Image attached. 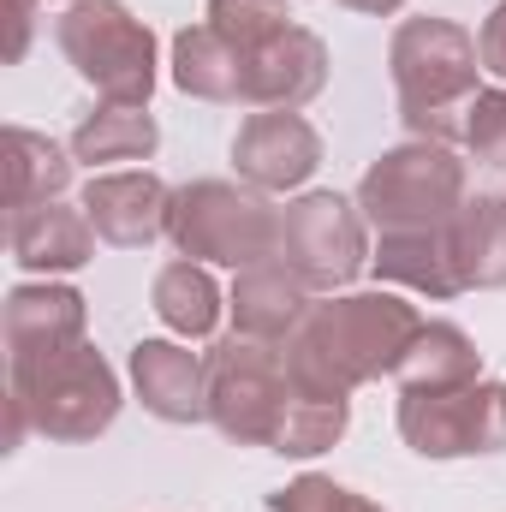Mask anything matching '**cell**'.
<instances>
[{
  "mask_svg": "<svg viewBox=\"0 0 506 512\" xmlns=\"http://www.w3.org/2000/svg\"><path fill=\"white\" fill-rule=\"evenodd\" d=\"M423 316L399 292H346L328 304H310L298 334L286 340V370L292 387L322 393V399H352V387L399 376Z\"/></svg>",
  "mask_w": 506,
  "mask_h": 512,
  "instance_id": "1",
  "label": "cell"
},
{
  "mask_svg": "<svg viewBox=\"0 0 506 512\" xmlns=\"http://www.w3.org/2000/svg\"><path fill=\"white\" fill-rule=\"evenodd\" d=\"M387 72H393V96H399V120L411 137H429V143H453L465 137L471 120V102L483 96L477 90V72H483V54H477V36L453 18H405L387 42Z\"/></svg>",
  "mask_w": 506,
  "mask_h": 512,
  "instance_id": "2",
  "label": "cell"
},
{
  "mask_svg": "<svg viewBox=\"0 0 506 512\" xmlns=\"http://www.w3.org/2000/svg\"><path fill=\"white\" fill-rule=\"evenodd\" d=\"M471 197L465 161L447 143L411 137L399 149H381L358 179V209L376 233H417V227H447Z\"/></svg>",
  "mask_w": 506,
  "mask_h": 512,
  "instance_id": "3",
  "label": "cell"
},
{
  "mask_svg": "<svg viewBox=\"0 0 506 512\" xmlns=\"http://www.w3.org/2000/svg\"><path fill=\"white\" fill-rule=\"evenodd\" d=\"M54 42L66 66L120 108H149L155 96V30L131 18L120 0H72L54 18Z\"/></svg>",
  "mask_w": 506,
  "mask_h": 512,
  "instance_id": "4",
  "label": "cell"
},
{
  "mask_svg": "<svg viewBox=\"0 0 506 512\" xmlns=\"http://www.w3.org/2000/svg\"><path fill=\"white\" fill-rule=\"evenodd\" d=\"M167 239L191 262H221V268H256L280 251V209L233 179H191L173 191Z\"/></svg>",
  "mask_w": 506,
  "mask_h": 512,
  "instance_id": "5",
  "label": "cell"
},
{
  "mask_svg": "<svg viewBox=\"0 0 506 512\" xmlns=\"http://www.w3.org/2000/svg\"><path fill=\"white\" fill-rule=\"evenodd\" d=\"M6 399H18L30 429L48 435V441H96L120 417V376L84 340V346H72L60 358L12 364L6 370Z\"/></svg>",
  "mask_w": 506,
  "mask_h": 512,
  "instance_id": "6",
  "label": "cell"
},
{
  "mask_svg": "<svg viewBox=\"0 0 506 512\" xmlns=\"http://www.w3.org/2000/svg\"><path fill=\"white\" fill-rule=\"evenodd\" d=\"M203 376H209V423L239 447H274V435L286 423V405H292L286 346L227 334V340L209 346Z\"/></svg>",
  "mask_w": 506,
  "mask_h": 512,
  "instance_id": "7",
  "label": "cell"
},
{
  "mask_svg": "<svg viewBox=\"0 0 506 512\" xmlns=\"http://www.w3.org/2000/svg\"><path fill=\"white\" fill-rule=\"evenodd\" d=\"M280 262L310 286V292H334L352 286L370 268V221L352 197L340 191H304L298 203L280 209Z\"/></svg>",
  "mask_w": 506,
  "mask_h": 512,
  "instance_id": "8",
  "label": "cell"
},
{
  "mask_svg": "<svg viewBox=\"0 0 506 512\" xmlns=\"http://www.w3.org/2000/svg\"><path fill=\"white\" fill-rule=\"evenodd\" d=\"M399 435L417 459H471L506 447L501 387L483 376L459 387H399Z\"/></svg>",
  "mask_w": 506,
  "mask_h": 512,
  "instance_id": "9",
  "label": "cell"
},
{
  "mask_svg": "<svg viewBox=\"0 0 506 512\" xmlns=\"http://www.w3.org/2000/svg\"><path fill=\"white\" fill-rule=\"evenodd\" d=\"M233 167L262 197L268 191H298L322 167V131L298 108H256L233 137Z\"/></svg>",
  "mask_w": 506,
  "mask_h": 512,
  "instance_id": "10",
  "label": "cell"
},
{
  "mask_svg": "<svg viewBox=\"0 0 506 512\" xmlns=\"http://www.w3.org/2000/svg\"><path fill=\"white\" fill-rule=\"evenodd\" d=\"M96 227V239L120 245V251H149L167 233L173 215V191L149 173V167H126V173H90L84 203H78Z\"/></svg>",
  "mask_w": 506,
  "mask_h": 512,
  "instance_id": "11",
  "label": "cell"
},
{
  "mask_svg": "<svg viewBox=\"0 0 506 512\" xmlns=\"http://www.w3.org/2000/svg\"><path fill=\"white\" fill-rule=\"evenodd\" d=\"M0 334H6V370L60 358L72 346H84V292L48 286V280L42 286H12L6 310H0Z\"/></svg>",
  "mask_w": 506,
  "mask_h": 512,
  "instance_id": "12",
  "label": "cell"
},
{
  "mask_svg": "<svg viewBox=\"0 0 506 512\" xmlns=\"http://www.w3.org/2000/svg\"><path fill=\"white\" fill-rule=\"evenodd\" d=\"M131 387L149 417L161 423H203L209 417V376L203 358L179 340H137L131 346Z\"/></svg>",
  "mask_w": 506,
  "mask_h": 512,
  "instance_id": "13",
  "label": "cell"
},
{
  "mask_svg": "<svg viewBox=\"0 0 506 512\" xmlns=\"http://www.w3.org/2000/svg\"><path fill=\"white\" fill-rule=\"evenodd\" d=\"M322 84H328V42L304 24H292L286 36H274L268 48L251 54L245 108H304L322 96Z\"/></svg>",
  "mask_w": 506,
  "mask_h": 512,
  "instance_id": "14",
  "label": "cell"
},
{
  "mask_svg": "<svg viewBox=\"0 0 506 512\" xmlns=\"http://www.w3.org/2000/svg\"><path fill=\"white\" fill-rule=\"evenodd\" d=\"M227 310H233V334H251V340H274L286 346L298 334V322L310 316V286L280 262H256V268H239L233 292H227Z\"/></svg>",
  "mask_w": 506,
  "mask_h": 512,
  "instance_id": "15",
  "label": "cell"
},
{
  "mask_svg": "<svg viewBox=\"0 0 506 512\" xmlns=\"http://www.w3.org/2000/svg\"><path fill=\"white\" fill-rule=\"evenodd\" d=\"M6 245H12V262L24 274H72L96 256V227L84 209L36 203V209H12Z\"/></svg>",
  "mask_w": 506,
  "mask_h": 512,
  "instance_id": "16",
  "label": "cell"
},
{
  "mask_svg": "<svg viewBox=\"0 0 506 512\" xmlns=\"http://www.w3.org/2000/svg\"><path fill=\"white\" fill-rule=\"evenodd\" d=\"M370 268L381 280L405 286V292H423V298H459L465 280H459V262H453V239L447 227H417V233H381Z\"/></svg>",
  "mask_w": 506,
  "mask_h": 512,
  "instance_id": "17",
  "label": "cell"
},
{
  "mask_svg": "<svg viewBox=\"0 0 506 512\" xmlns=\"http://www.w3.org/2000/svg\"><path fill=\"white\" fill-rule=\"evenodd\" d=\"M173 84L197 102H245L251 54H239L215 24H185L173 36Z\"/></svg>",
  "mask_w": 506,
  "mask_h": 512,
  "instance_id": "18",
  "label": "cell"
},
{
  "mask_svg": "<svg viewBox=\"0 0 506 512\" xmlns=\"http://www.w3.org/2000/svg\"><path fill=\"white\" fill-rule=\"evenodd\" d=\"M447 239H453V262H459L465 292L506 286V197H495V191L465 197V209L447 221Z\"/></svg>",
  "mask_w": 506,
  "mask_h": 512,
  "instance_id": "19",
  "label": "cell"
},
{
  "mask_svg": "<svg viewBox=\"0 0 506 512\" xmlns=\"http://www.w3.org/2000/svg\"><path fill=\"white\" fill-rule=\"evenodd\" d=\"M221 304H227V298H221L215 274H209L203 262H191V256L167 262V268L155 274V286H149V310H155L161 328H173L179 340H215Z\"/></svg>",
  "mask_w": 506,
  "mask_h": 512,
  "instance_id": "20",
  "label": "cell"
},
{
  "mask_svg": "<svg viewBox=\"0 0 506 512\" xmlns=\"http://www.w3.org/2000/svg\"><path fill=\"white\" fill-rule=\"evenodd\" d=\"M66 185H72V149H60L48 131L6 126V209L60 203Z\"/></svg>",
  "mask_w": 506,
  "mask_h": 512,
  "instance_id": "21",
  "label": "cell"
},
{
  "mask_svg": "<svg viewBox=\"0 0 506 512\" xmlns=\"http://www.w3.org/2000/svg\"><path fill=\"white\" fill-rule=\"evenodd\" d=\"M161 143V126L149 108H120V102H102L96 114H84L72 131V161L84 167H108V161H149Z\"/></svg>",
  "mask_w": 506,
  "mask_h": 512,
  "instance_id": "22",
  "label": "cell"
},
{
  "mask_svg": "<svg viewBox=\"0 0 506 512\" xmlns=\"http://www.w3.org/2000/svg\"><path fill=\"white\" fill-rule=\"evenodd\" d=\"M477 376H483V352L459 322H423L399 364V387H459Z\"/></svg>",
  "mask_w": 506,
  "mask_h": 512,
  "instance_id": "23",
  "label": "cell"
},
{
  "mask_svg": "<svg viewBox=\"0 0 506 512\" xmlns=\"http://www.w3.org/2000/svg\"><path fill=\"white\" fill-rule=\"evenodd\" d=\"M352 423V399H322V393H304L292 387V405H286V423L274 435V453L286 459H310V453H328Z\"/></svg>",
  "mask_w": 506,
  "mask_h": 512,
  "instance_id": "24",
  "label": "cell"
},
{
  "mask_svg": "<svg viewBox=\"0 0 506 512\" xmlns=\"http://www.w3.org/2000/svg\"><path fill=\"white\" fill-rule=\"evenodd\" d=\"M209 24L239 54H256V48H268L274 36L292 30V6L286 0H209Z\"/></svg>",
  "mask_w": 506,
  "mask_h": 512,
  "instance_id": "25",
  "label": "cell"
},
{
  "mask_svg": "<svg viewBox=\"0 0 506 512\" xmlns=\"http://www.w3.org/2000/svg\"><path fill=\"white\" fill-rule=\"evenodd\" d=\"M268 512H381L370 495H358V489H346V483H334V477H298V483H286L280 495H268Z\"/></svg>",
  "mask_w": 506,
  "mask_h": 512,
  "instance_id": "26",
  "label": "cell"
},
{
  "mask_svg": "<svg viewBox=\"0 0 506 512\" xmlns=\"http://www.w3.org/2000/svg\"><path fill=\"white\" fill-rule=\"evenodd\" d=\"M465 149L477 167H506V90H483L465 120Z\"/></svg>",
  "mask_w": 506,
  "mask_h": 512,
  "instance_id": "27",
  "label": "cell"
},
{
  "mask_svg": "<svg viewBox=\"0 0 506 512\" xmlns=\"http://www.w3.org/2000/svg\"><path fill=\"white\" fill-rule=\"evenodd\" d=\"M36 12H42V0H6V66H18V60L30 54Z\"/></svg>",
  "mask_w": 506,
  "mask_h": 512,
  "instance_id": "28",
  "label": "cell"
},
{
  "mask_svg": "<svg viewBox=\"0 0 506 512\" xmlns=\"http://www.w3.org/2000/svg\"><path fill=\"white\" fill-rule=\"evenodd\" d=\"M477 54H483V72L506 78V0L483 18V30H477Z\"/></svg>",
  "mask_w": 506,
  "mask_h": 512,
  "instance_id": "29",
  "label": "cell"
},
{
  "mask_svg": "<svg viewBox=\"0 0 506 512\" xmlns=\"http://www.w3.org/2000/svg\"><path fill=\"white\" fill-rule=\"evenodd\" d=\"M340 6H352V12H370V18H393L405 0H340Z\"/></svg>",
  "mask_w": 506,
  "mask_h": 512,
  "instance_id": "30",
  "label": "cell"
},
{
  "mask_svg": "<svg viewBox=\"0 0 506 512\" xmlns=\"http://www.w3.org/2000/svg\"><path fill=\"white\" fill-rule=\"evenodd\" d=\"M501 411H506V382H501Z\"/></svg>",
  "mask_w": 506,
  "mask_h": 512,
  "instance_id": "31",
  "label": "cell"
}]
</instances>
